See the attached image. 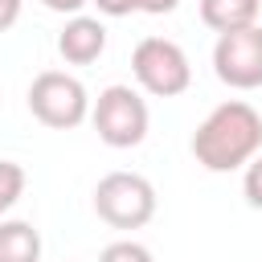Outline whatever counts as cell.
<instances>
[{
    "label": "cell",
    "mask_w": 262,
    "mask_h": 262,
    "mask_svg": "<svg viewBox=\"0 0 262 262\" xmlns=\"http://www.w3.org/2000/svg\"><path fill=\"white\" fill-rule=\"evenodd\" d=\"M188 151L205 172H237L262 151V115L246 98H225L196 123Z\"/></svg>",
    "instance_id": "1"
},
{
    "label": "cell",
    "mask_w": 262,
    "mask_h": 262,
    "mask_svg": "<svg viewBox=\"0 0 262 262\" xmlns=\"http://www.w3.org/2000/svg\"><path fill=\"white\" fill-rule=\"evenodd\" d=\"M90 123L106 147H139L147 139L151 115H147V102L135 86L115 82V86L98 90V98L90 102Z\"/></svg>",
    "instance_id": "2"
},
{
    "label": "cell",
    "mask_w": 262,
    "mask_h": 262,
    "mask_svg": "<svg viewBox=\"0 0 262 262\" xmlns=\"http://www.w3.org/2000/svg\"><path fill=\"white\" fill-rule=\"evenodd\" d=\"M29 111L37 123L53 131H74L90 119V94L86 86L66 70H41L29 82Z\"/></svg>",
    "instance_id": "3"
},
{
    "label": "cell",
    "mask_w": 262,
    "mask_h": 262,
    "mask_svg": "<svg viewBox=\"0 0 262 262\" xmlns=\"http://www.w3.org/2000/svg\"><path fill=\"white\" fill-rule=\"evenodd\" d=\"M94 213L111 229H143L156 217V188L139 172H106L94 184Z\"/></svg>",
    "instance_id": "4"
},
{
    "label": "cell",
    "mask_w": 262,
    "mask_h": 262,
    "mask_svg": "<svg viewBox=\"0 0 262 262\" xmlns=\"http://www.w3.org/2000/svg\"><path fill=\"white\" fill-rule=\"evenodd\" d=\"M131 74H135L139 90H147L156 98H176L192 86L188 53L172 37H143L131 49Z\"/></svg>",
    "instance_id": "5"
},
{
    "label": "cell",
    "mask_w": 262,
    "mask_h": 262,
    "mask_svg": "<svg viewBox=\"0 0 262 262\" xmlns=\"http://www.w3.org/2000/svg\"><path fill=\"white\" fill-rule=\"evenodd\" d=\"M213 74L229 90H258L262 86V25L221 33L213 45Z\"/></svg>",
    "instance_id": "6"
},
{
    "label": "cell",
    "mask_w": 262,
    "mask_h": 262,
    "mask_svg": "<svg viewBox=\"0 0 262 262\" xmlns=\"http://www.w3.org/2000/svg\"><path fill=\"white\" fill-rule=\"evenodd\" d=\"M102 49H106V25L98 20V16H70L66 25H61V33H57V53H61V61H70V66H90V61H98L102 57Z\"/></svg>",
    "instance_id": "7"
},
{
    "label": "cell",
    "mask_w": 262,
    "mask_h": 262,
    "mask_svg": "<svg viewBox=\"0 0 262 262\" xmlns=\"http://www.w3.org/2000/svg\"><path fill=\"white\" fill-rule=\"evenodd\" d=\"M258 12H262V0H201V20L217 37L258 25Z\"/></svg>",
    "instance_id": "8"
},
{
    "label": "cell",
    "mask_w": 262,
    "mask_h": 262,
    "mask_svg": "<svg viewBox=\"0 0 262 262\" xmlns=\"http://www.w3.org/2000/svg\"><path fill=\"white\" fill-rule=\"evenodd\" d=\"M0 262H41V233L33 221H0Z\"/></svg>",
    "instance_id": "9"
},
{
    "label": "cell",
    "mask_w": 262,
    "mask_h": 262,
    "mask_svg": "<svg viewBox=\"0 0 262 262\" xmlns=\"http://www.w3.org/2000/svg\"><path fill=\"white\" fill-rule=\"evenodd\" d=\"M25 196V168L16 160H0V217Z\"/></svg>",
    "instance_id": "10"
},
{
    "label": "cell",
    "mask_w": 262,
    "mask_h": 262,
    "mask_svg": "<svg viewBox=\"0 0 262 262\" xmlns=\"http://www.w3.org/2000/svg\"><path fill=\"white\" fill-rule=\"evenodd\" d=\"M98 262H156V258H151V250H147L143 242L123 237V242H111V246L98 254Z\"/></svg>",
    "instance_id": "11"
},
{
    "label": "cell",
    "mask_w": 262,
    "mask_h": 262,
    "mask_svg": "<svg viewBox=\"0 0 262 262\" xmlns=\"http://www.w3.org/2000/svg\"><path fill=\"white\" fill-rule=\"evenodd\" d=\"M242 192H246V205H250V209H262V151L246 164V172H242Z\"/></svg>",
    "instance_id": "12"
},
{
    "label": "cell",
    "mask_w": 262,
    "mask_h": 262,
    "mask_svg": "<svg viewBox=\"0 0 262 262\" xmlns=\"http://www.w3.org/2000/svg\"><path fill=\"white\" fill-rule=\"evenodd\" d=\"M180 0H131V8L135 12H147V16H164V12H172Z\"/></svg>",
    "instance_id": "13"
},
{
    "label": "cell",
    "mask_w": 262,
    "mask_h": 262,
    "mask_svg": "<svg viewBox=\"0 0 262 262\" xmlns=\"http://www.w3.org/2000/svg\"><path fill=\"white\" fill-rule=\"evenodd\" d=\"M90 4H98L102 16H131V12H135L131 0H90Z\"/></svg>",
    "instance_id": "14"
},
{
    "label": "cell",
    "mask_w": 262,
    "mask_h": 262,
    "mask_svg": "<svg viewBox=\"0 0 262 262\" xmlns=\"http://www.w3.org/2000/svg\"><path fill=\"white\" fill-rule=\"evenodd\" d=\"M20 20V0H0V33H8Z\"/></svg>",
    "instance_id": "15"
},
{
    "label": "cell",
    "mask_w": 262,
    "mask_h": 262,
    "mask_svg": "<svg viewBox=\"0 0 262 262\" xmlns=\"http://www.w3.org/2000/svg\"><path fill=\"white\" fill-rule=\"evenodd\" d=\"M41 4H45L49 12H66V16H78V12H82L90 0H41Z\"/></svg>",
    "instance_id": "16"
}]
</instances>
